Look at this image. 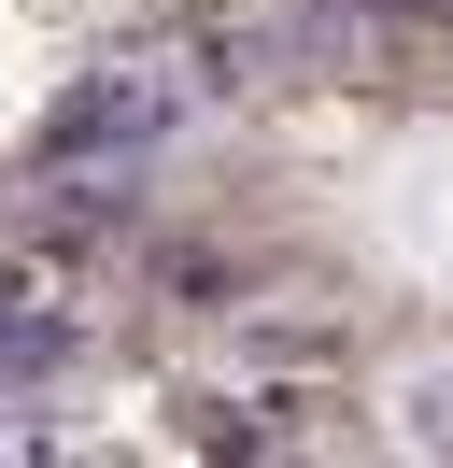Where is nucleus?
Listing matches in <instances>:
<instances>
[{"mask_svg": "<svg viewBox=\"0 0 453 468\" xmlns=\"http://www.w3.org/2000/svg\"><path fill=\"white\" fill-rule=\"evenodd\" d=\"M213 86H226V43H198V58H128V71H85V86L43 114V156H57V171H71V156H142V143H170V128H184Z\"/></svg>", "mask_w": 453, "mask_h": 468, "instance_id": "1", "label": "nucleus"}, {"mask_svg": "<svg viewBox=\"0 0 453 468\" xmlns=\"http://www.w3.org/2000/svg\"><path fill=\"white\" fill-rule=\"evenodd\" d=\"M396 440H411V454H453V369H411V383H396Z\"/></svg>", "mask_w": 453, "mask_h": 468, "instance_id": "2", "label": "nucleus"}, {"mask_svg": "<svg viewBox=\"0 0 453 468\" xmlns=\"http://www.w3.org/2000/svg\"><path fill=\"white\" fill-rule=\"evenodd\" d=\"M28 313H43V298H28V284H0V341H15V326H28Z\"/></svg>", "mask_w": 453, "mask_h": 468, "instance_id": "3", "label": "nucleus"}]
</instances>
